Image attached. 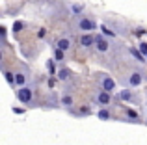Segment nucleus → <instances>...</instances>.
I'll return each instance as SVG.
<instances>
[{"instance_id": "nucleus-1", "label": "nucleus", "mask_w": 147, "mask_h": 145, "mask_svg": "<svg viewBox=\"0 0 147 145\" xmlns=\"http://www.w3.org/2000/svg\"><path fill=\"white\" fill-rule=\"evenodd\" d=\"M75 28L78 30L80 34H91L99 28V24H97L95 19L88 17V15H78V17L75 19Z\"/></svg>"}, {"instance_id": "nucleus-2", "label": "nucleus", "mask_w": 147, "mask_h": 145, "mask_svg": "<svg viewBox=\"0 0 147 145\" xmlns=\"http://www.w3.org/2000/svg\"><path fill=\"white\" fill-rule=\"evenodd\" d=\"M15 97H17V101L21 102V104L32 106L34 101H36V87H34V84H28V86H24V87H19V89L15 91Z\"/></svg>"}, {"instance_id": "nucleus-3", "label": "nucleus", "mask_w": 147, "mask_h": 145, "mask_svg": "<svg viewBox=\"0 0 147 145\" xmlns=\"http://www.w3.org/2000/svg\"><path fill=\"white\" fill-rule=\"evenodd\" d=\"M15 72V87H24L28 84H32V72H30L28 67H21L19 71H13Z\"/></svg>"}, {"instance_id": "nucleus-4", "label": "nucleus", "mask_w": 147, "mask_h": 145, "mask_svg": "<svg viewBox=\"0 0 147 145\" xmlns=\"http://www.w3.org/2000/svg\"><path fill=\"white\" fill-rule=\"evenodd\" d=\"M93 48L99 52V54H108V52L112 50V41L106 39L104 36H100V34H95V41H93Z\"/></svg>"}, {"instance_id": "nucleus-5", "label": "nucleus", "mask_w": 147, "mask_h": 145, "mask_svg": "<svg viewBox=\"0 0 147 145\" xmlns=\"http://www.w3.org/2000/svg\"><path fill=\"white\" fill-rule=\"evenodd\" d=\"M97 78H99V84H100V89H102V91L112 93V91L115 89V80L112 78L110 75H106V72H100Z\"/></svg>"}, {"instance_id": "nucleus-6", "label": "nucleus", "mask_w": 147, "mask_h": 145, "mask_svg": "<svg viewBox=\"0 0 147 145\" xmlns=\"http://www.w3.org/2000/svg\"><path fill=\"white\" fill-rule=\"evenodd\" d=\"M93 101L97 102V104L100 106V108H108V106L112 104V93H106V91H102V89H99L97 93H95V97H93Z\"/></svg>"}, {"instance_id": "nucleus-7", "label": "nucleus", "mask_w": 147, "mask_h": 145, "mask_svg": "<svg viewBox=\"0 0 147 145\" xmlns=\"http://www.w3.org/2000/svg\"><path fill=\"white\" fill-rule=\"evenodd\" d=\"M144 78H145V75L142 71H132L129 75V78H127V86L129 87H140L144 84Z\"/></svg>"}, {"instance_id": "nucleus-8", "label": "nucleus", "mask_w": 147, "mask_h": 145, "mask_svg": "<svg viewBox=\"0 0 147 145\" xmlns=\"http://www.w3.org/2000/svg\"><path fill=\"white\" fill-rule=\"evenodd\" d=\"M54 48H58V50L61 52H69L73 48V39L69 36H61L56 39V43H54Z\"/></svg>"}, {"instance_id": "nucleus-9", "label": "nucleus", "mask_w": 147, "mask_h": 145, "mask_svg": "<svg viewBox=\"0 0 147 145\" xmlns=\"http://www.w3.org/2000/svg\"><path fill=\"white\" fill-rule=\"evenodd\" d=\"M123 113H125V117H123V119H125L127 123H142V117H140V113H138V110L132 108V106L123 108Z\"/></svg>"}, {"instance_id": "nucleus-10", "label": "nucleus", "mask_w": 147, "mask_h": 145, "mask_svg": "<svg viewBox=\"0 0 147 145\" xmlns=\"http://www.w3.org/2000/svg\"><path fill=\"white\" fill-rule=\"evenodd\" d=\"M117 99H119V101H123V102H129V104H138V102H140L138 95L134 93V91H130V89L119 91V93H117Z\"/></svg>"}, {"instance_id": "nucleus-11", "label": "nucleus", "mask_w": 147, "mask_h": 145, "mask_svg": "<svg viewBox=\"0 0 147 145\" xmlns=\"http://www.w3.org/2000/svg\"><path fill=\"white\" fill-rule=\"evenodd\" d=\"M95 34H80L78 36V47L80 48H93Z\"/></svg>"}, {"instance_id": "nucleus-12", "label": "nucleus", "mask_w": 147, "mask_h": 145, "mask_svg": "<svg viewBox=\"0 0 147 145\" xmlns=\"http://www.w3.org/2000/svg\"><path fill=\"white\" fill-rule=\"evenodd\" d=\"M60 106L65 110H71L73 106H75V97H73V93H69V91H65V93H61L60 97Z\"/></svg>"}, {"instance_id": "nucleus-13", "label": "nucleus", "mask_w": 147, "mask_h": 145, "mask_svg": "<svg viewBox=\"0 0 147 145\" xmlns=\"http://www.w3.org/2000/svg\"><path fill=\"white\" fill-rule=\"evenodd\" d=\"M73 71L69 69V67H63V65H60V69L56 71V78L58 80H61V82H67V80H71L73 78Z\"/></svg>"}, {"instance_id": "nucleus-14", "label": "nucleus", "mask_w": 147, "mask_h": 145, "mask_svg": "<svg viewBox=\"0 0 147 145\" xmlns=\"http://www.w3.org/2000/svg\"><path fill=\"white\" fill-rule=\"evenodd\" d=\"M99 30H100V36H104L106 39H115V37H117V34H115L112 28H108V24H100Z\"/></svg>"}, {"instance_id": "nucleus-15", "label": "nucleus", "mask_w": 147, "mask_h": 145, "mask_svg": "<svg viewBox=\"0 0 147 145\" xmlns=\"http://www.w3.org/2000/svg\"><path fill=\"white\" fill-rule=\"evenodd\" d=\"M2 72H4V78H6V84H7V86L15 87V72L9 71V69H4Z\"/></svg>"}, {"instance_id": "nucleus-16", "label": "nucleus", "mask_w": 147, "mask_h": 145, "mask_svg": "<svg viewBox=\"0 0 147 145\" xmlns=\"http://www.w3.org/2000/svg\"><path fill=\"white\" fill-rule=\"evenodd\" d=\"M97 117H99L100 121H110V119H112V112H110V108H99Z\"/></svg>"}, {"instance_id": "nucleus-17", "label": "nucleus", "mask_w": 147, "mask_h": 145, "mask_svg": "<svg viewBox=\"0 0 147 145\" xmlns=\"http://www.w3.org/2000/svg\"><path fill=\"white\" fill-rule=\"evenodd\" d=\"M129 54H130V56H132V58H136V60H138V62H142V63H145V58H144V56H142V52H140V50H138V48H136V47H129Z\"/></svg>"}, {"instance_id": "nucleus-18", "label": "nucleus", "mask_w": 147, "mask_h": 145, "mask_svg": "<svg viewBox=\"0 0 147 145\" xmlns=\"http://www.w3.org/2000/svg\"><path fill=\"white\" fill-rule=\"evenodd\" d=\"M52 60H54V62H58V63H63L65 52H61V50H58V48H54V50H52Z\"/></svg>"}, {"instance_id": "nucleus-19", "label": "nucleus", "mask_w": 147, "mask_h": 145, "mask_svg": "<svg viewBox=\"0 0 147 145\" xmlns=\"http://www.w3.org/2000/svg\"><path fill=\"white\" fill-rule=\"evenodd\" d=\"M76 115H78V117H88V115H91V108H90L88 104L80 106V110L76 112Z\"/></svg>"}, {"instance_id": "nucleus-20", "label": "nucleus", "mask_w": 147, "mask_h": 145, "mask_svg": "<svg viewBox=\"0 0 147 145\" xmlns=\"http://www.w3.org/2000/svg\"><path fill=\"white\" fill-rule=\"evenodd\" d=\"M6 37H7V30L4 28V26H0V50H2V47L6 45Z\"/></svg>"}, {"instance_id": "nucleus-21", "label": "nucleus", "mask_w": 147, "mask_h": 145, "mask_svg": "<svg viewBox=\"0 0 147 145\" xmlns=\"http://www.w3.org/2000/svg\"><path fill=\"white\" fill-rule=\"evenodd\" d=\"M22 28H26V22H24V21H15V24H13V34H19Z\"/></svg>"}, {"instance_id": "nucleus-22", "label": "nucleus", "mask_w": 147, "mask_h": 145, "mask_svg": "<svg viewBox=\"0 0 147 145\" xmlns=\"http://www.w3.org/2000/svg\"><path fill=\"white\" fill-rule=\"evenodd\" d=\"M138 50L142 52V56H145V54H147V43H145V41H142V43L138 45Z\"/></svg>"}, {"instance_id": "nucleus-23", "label": "nucleus", "mask_w": 147, "mask_h": 145, "mask_svg": "<svg viewBox=\"0 0 147 145\" xmlns=\"http://www.w3.org/2000/svg\"><path fill=\"white\" fill-rule=\"evenodd\" d=\"M36 36H37V39H45V37H47V28H39Z\"/></svg>"}, {"instance_id": "nucleus-24", "label": "nucleus", "mask_w": 147, "mask_h": 145, "mask_svg": "<svg viewBox=\"0 0 147 145\" xmlns=\"http://www.w3.org/2000/svg\"><path fill=\"white\" fill-rule=\"evenodd\" d=\"M82 9H84V6H71V13H76V15H78Z\"/></svg>"}, {"instance_id": "nucleus-25", "label": "nucleus", "mask_w": 147, "mask_h": 145, "mask_svg": "<svg viewBox=\"0 0 147 145\" xmlns=\"http://www.w3.org/2000/svg\"><path fill=\"white\" fill-rule=\"evenodd\" d=\"M49 71L52 72V75H54V72H56V69H54V62H49Z\"/></svg>"}, {"instance_id": "nucleus-26", "label": "nucleus", "mask_w": 147, "mask_h": 145, "mask_svg": "<svg viewBox=\"0 0 147 145\" xmlns=\"http://www.w3.org/2000/svg\"><path fill=\"white\" fill-rule=\"evenodd\" d=\"M2 63H4V54H2V50H0V67H2Z\"/></svg>"}, {"instance_id": "nucleus-27", "label": "nucleus", "mask_w": 147, "mask_h": 145, "mask_svg": "<svg viewBox=\"0 0 147 145\" xmlns=\"http://www.w3.org/2000/svg\"><path fill=\"white\" fill-rule=\"evenodd\" d=\"M144 58H145V63H147V54H145V56H144Z\"/></svg>"}, {"instance_id": "nucleus-28", "label": "nucleus", "mask_w": 147, "mask_h": 145, "mask_svg": "<svg viewBox=\"0 0 147 145\" xmlns=\"http://www.w3.org/2000/svg\"><path fill=\"white\" fill-rule=\"evenodd\" d=\"M145 125H147V119H145Z\"/></svg>"}]
</instances>
